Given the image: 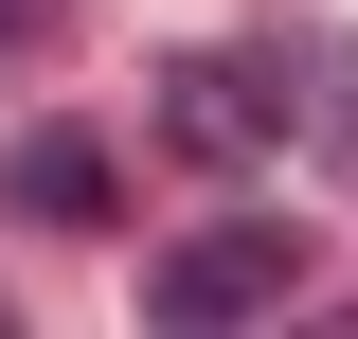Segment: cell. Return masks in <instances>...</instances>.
Listing matches in <instances>:
<instances>
[{
	"label": "cell",
	"instance_id": "obj_1",
	"mask_svg": "<svg viewBox=\"0 0 358 339\" xmlns=\"http://www.w3.org/2000/svg\"><path fill=\"white\" fill-rule=\"evenodd\" d=\"M268 303H305V232L287 214H197L143 268V322H268Z\"/></svg>",
	"mask_w": 358,
	"mask_h": 339
},
{
	"label": "cell",
	"instance_id": "obj_2",
	"mask_svg": "<svg viewBox=\"0 0 358 339\" xmlns=\"http://www.w3.org/2000/svg\"><path fill=\"white\" fill-rule=\"evenodd\" d=\"M287 126H305V72H287V54H233V36H215V54H179V72H162V143H179V161H215V179H251Z\"/></svg>",
	"mask_w": 358,
	"mask_h": 339
},
{
	"label": "cell",
	"instance_id": "obj_3",
	"mask_svg": "<svg viewBox=\"0 0 358 339\" xmlns=\"http://www.w3.org/2000/svg\"><path fill=\"white\" fill-rule=\"evenodd\" d=\"M0 214H18V232H108V214H126L108 126H18L0 143Z\"/></svg>",
	"mask_w": 358,
	"mask_h": 339
},
{
	"label": "cell",
	"instance_id": "obj_4",
	"mask_svg": "<svg viewBox=\"0 0 358 339\" xmlns=\"http://www.w3.org/2000/svg\"><path fill=\"white\" fill-rule=\"evenodd\" d=\"M322 161L358 179V54H341V72H322Z\"/></svg>",
	"mask_w": 358,
	"mask_h": 339
},
{
	"label": "cell",
	"instance_id": "obj_5",
	"mask_svg": "<svg viewBox=\"0 0 358 339\" xmlns=\"http://www.w3.org/2000/svg\"><path fill=\"white\" fill-rule=\"evenodd\" d=\"M54 18H72V0H0V72H18V54H36Z\"/></svg>",
	"mask_w": 358,
	"mask_h": 339
},
{
	"label": "cell",
	"instance_id": "obj_6",
	"mask_svg": "<svg viewBox=\"0 0 358 339\" xmlns=\"http://www.w3.org/2000/svg\"><path fill=\"white\" fill-rule=\"evenodd\" d=\"M0 322H18V303H0Z\"/></svg>",
	"mask_w": 358,
	"mask_h": 339
}]
</instances>
